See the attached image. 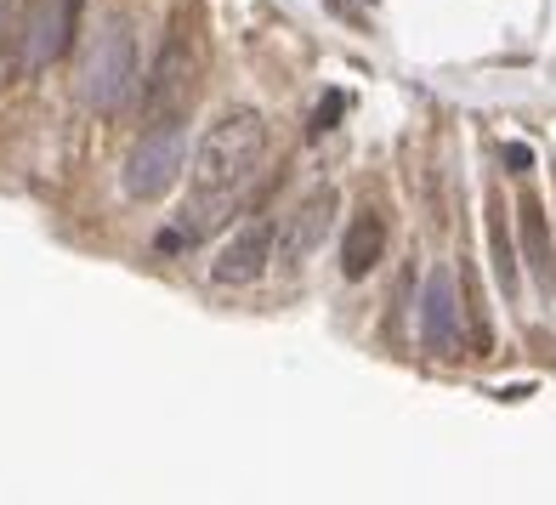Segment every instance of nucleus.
I'll return each mask as SVG.
<instances>
[{"mask_svg": "<svg viewBox=\"0 0 556 505\" xmlns=\"http://www.w3.org/2000/svg\"><path fill=\"white\" fill-rule=\"evenodd\" d=\"M347 114V91H330L324 103L313 108V137H324V131H335V120Z\"/></svg>", "mask_w": 556, "mask_h": 505, "instance_id": "nucleus-12", "label": "nucleus"}, {"mask_svg": "<svg viewBox=\"0 0 556 505\" xmlns=\"http://www.w3.org/2000/svg\"><path fill=\"white\" fill-rule=\"evenodd\" d=\"M381 250H386V222L381 216H375V210L352 216L347 244H341V273H347V279H369V267L381 262Z\"/></svg>", "mask_w": 556, "mask_h": 505, "instance_id": "nucleus-9", "label": "nucleus"}, {"mask_svg": "<svg viewBox=\"0 0 556 505\" xmlns=\"http://www.w3.org/2000/svg\"><path fill=\"white\" fill-rule=\"evenodd\" d=\"M273 250H278L273 222L239 227V233H233L222 250H216V262H210V279H216V284H250V279H261V273H267V262H273Z\"/></svg>", "mask_w": 556, "mask_h": 505, "instance_id": "nucleus-6", "label": "nucleus"}, {"mask_svg": "<svg viewBox=\"0 0 556 505\" xmlns=\"http://www.w3.org/2000/svg\"><path fill=\"white\" fill-rule=\"evenodd\" d=\"M80 12L86 0H40L29 29H23V74L52 69L57 57L74 46V29H80Z\"/></svg>", "mask_w": 556, "mask_h": 505, "instance_id": "nucleus-4", "label": "nucleus"}, {"mask_svg": "<svg viewBox=\"0 0 556 505\" xmlns=\"http://www.w3.org/2000/svg\"><path fill=\"white\" fill-rule=\"evenodd\" d=\"M182 159H188V125L176 114H159V125L142 131V142L125 159V199H159L176 182Z\"/></svg>", "mask_w": 556, "mask_h": 505, "instance_id": "nucleus-2", "label": "nucleus"}, {"mask_svg": "<svg viewBox=\"0 0 556 505\" xmlns=\"http://www.w3.org/2000/svg\"><path fill=\"white\" fill-rule=\"evenodd\" d=\"M131 80H137V35H131L125 18H114L86 57V103L97 108V114H114V108L125 103Z\"/></svg>", "mask_w": 556, "mask_h": 505, "instance_id": "nucleus-3", "label": "nucleus"}, {"mask_svg": "<svg viewBox=\"0 0 556 505\" xmlns=\"http://www.w3.org/2000/svg\"><path fill=\"white\" fill-rule=\"evenodd\" d=\"M505 171L528 176V171H534V148H528V142H505Z\"/></svg>", "mask_w": 556, "mask_h": 505, "instance_id": "nucleus-13", "label": "nucleus"}, {"mask_svg": "<svg viewBox=\"0 0 556 505\" xmlns=\"http://www.w3.org/2000/svg\"><path fill=\"white\" fill-rule=\"evenodd\" d=\"M335 205H341V193L335 188H318V193H307L290 216H284V227H278V250H273V262L278 267H296V262H307L318 244H324V233H330V222H335Z\"/></svg>", "mask_w": 556, "mask_h": 505, "instance_id": "nucleus-5", "label": "nucleus"}, {"mask_svg": "<svg viewBox=\"0 0 556 505\" xmlns=\"http://www.w3.org/2000/svg\"><path fill=\"white\" fill-rule=\"evenodd\" d=\"M517 222H522V256L534 267L539 290H556V250H551V227H545V210H539L534 193L517 199Z\"/></svg>", "mask_w": 556, "mask_h": 505, "instance_id": "nucleus-8", "label": "nucleus"}, {"mask_svg": "<svg viewBox=\"0 0 556 505\" xmlns=\"http://www.w3.org/2000/svg\"><path fill=\"white\" fill-rule=\"evenodd\" d=\"M420 341L437 358H454L460 347V296H454V273L437 267L426 279V296H420Z\"/></svg>", "mask_w": 556, "mask_h": 505, "instance_id": "nucleus-7", "label": "nucleus"}, {"mask_svg": "<svg viewBox=\"0 0 556 505\" xmlns=\"http://www.w3.org/2000/svg\"><path fill=\"white\" fill-rule=\"evenodd\" d=\"M261 154H267V120L256 108H233L205 131L199 142V159H193V188L205 193H233L250 188V176L261 171Z\"/></svg>", "mask_w": 556, "mask_h": 505, "instance_id": "nucleus-1", "label": "nucleus"}, {"mask_svg": "<svg viewBox=\"0 0 556 505\" xmlns=\"http://www.w3.org/2000/svg\"><path fill=\"white\" fill-rule=\"evenodd\" d=\"M182 97V40H171L165 52H159V69L148 80V108L154 114H171V103Z\"/></svg>", "mask_w": 556, "mask_h": 505, "instance_id": "nucleus-10", "label": "nucleus"}, {"mask_svg": "<svg viewBox=\"0 0 556 505\" xmlns=\"http://www.w3.org/2000/svg\"><path fill=\"white\" fill-rule=\"evenodd\" d=\"M488 250H494V279H500V290L505 296H517V250H511V233H505L500 210L488 216Z\"/></svg>", "mask_w": 556, "mask_h": 505, "instance_id": "nucleus-11", "label": "nucleus"}]
</instances>
